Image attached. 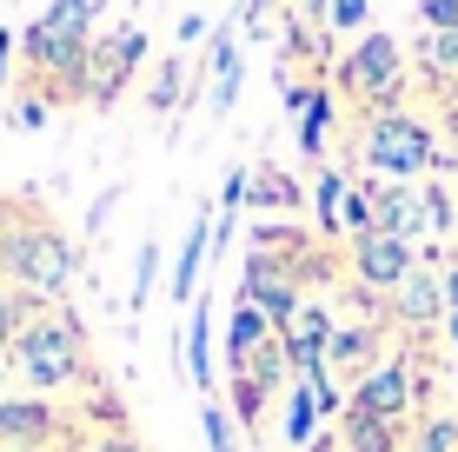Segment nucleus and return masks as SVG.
<instances>
[{
	"label": "nucleus",
	"mask_w": 458,
	"mask_h": 452,
	"mask_svg": "<svg viewBox=\"0 0 458 452\" xmlns=\"http://www.w3.org/2000/svg\"><path fill=\"white\" fill-rule=\"evenodd\" d=\"M93 21H100V0H54L21 34L27 60L40 73H54V87L67 100H93Z\"/></svg>",
	"instance_id": "obj_1"
},
{
	"label": "nucleus",
	"mask_w": 458,
	"mask_h": 452,
	"mask_svg": "<svg viewBox=\"0 0 458 452\" xmlns=\"http://www.w3.org/2000/svg\"><path fill=\"white\" fill-rule=\"evenodd\" d=\"M0 273H7L21 293L60 300L67 279L81 273V253H73L67 233H54L47 220H21V226H7V240H0Z\"/></svg>",
	"instance_id": "obj_2"
},
{
	"label": "nucleus",
	"mask_w": 458,
	"mask_h": 452,
	"mask_svg": "<svg viewBox=\"0 0 458 452\" xmlns=\"http://www.w3.org/2000/svg\"><path fill=\"white\" fill-rule=\"evenodd\" d=\"M359 160H366L378 180H419L425 166H438V147H432V133H425L412 114L378 107L366 120V133H359Z\"/></svg>",
	"instance_id": "obj_3"
},
{
	"label": "nucleus",
	"mask_w": 458,
	"mask_h": 452,
	"mask_svg": "<svg viewBox=\"0 0 458 452\" xmlns=\"http://www.w3.org/2000/svg\"><path fill=\"white\" fill-rule=\"evenodd\" d=\"M13 366H21V380L34 386V393L73 386L81 380V326L67 313H40L21 339H13Z\"/></svg>",
	"instance_id": "obj_4"
},
{
	"label": "nucleus",
	"mask_w": 458,
	"mask_h": 452,
	"mask_svg": "<svg viewBox=\"0 0 458 452\" xmlns=\"http://www.w3.org/2000/svg\"><path fill=\"white\" fill-rule=\"evenodd\" d=\"M399 73H405V54H399V40L378 34V27H366V34L352 40V54L339 60V87L352 93V100H372V107H392Z\"/></svg>",
	"instance_id": "obj_5"
},
{
	"label": "nucleus",
	"mask_w": 458,
	"mask_h": 452,
	"mask_svg": "<svg viewBox=\"0 0 458 452\" xmlns=\"http://www.w3.org/2000/svg\"><path fill=\"white\" fill-rule=\"evenodd\" d=\"M412 267H419V253L399 233H359L352 240V273H359V286H372V293H392Z\"/></svg>",
	"instance_id": "obj_6"
},
{
	"label": "nucleus",
	"mask_w": 458,
	"mask_h": 452,
	"mask_svg": "<svg viewBox=\"0 0 458 452\" xmlns=\"http://www.w3.org/2000/svg\"><path fill=\"white\" fill-rule=\"evenodd\" d=\"M345 406H359V413H372V419H405V406H412V366L386 360V366L359 372V386H352Z\"/></svg>",
	"instance_id": "obj_7"
},
{
	"label": "nucleus",
	"mask_w": 458,
	"mask_h": 452,
	"mask_svg": "<svg viewBox=\"0 0 458 452\" xmlns=\"http://www.w3.org/2000/svg\"><path fill=\"white\" fill-rule=\"evenodd\" d=\"M279 346H286V366L293 372H319L326 366V346H333V313L306 300L286 326H279Z\"/></svg>",
	"instance_id": "obj_8"
},
{
	"label": "nucleus",
	"mask_w": 458,
	"mask_h": 452,
	"mask_svg": "<svg viewBox=\"0 0 458 452\" xmlns=\"http://www.w3.org/2000/svg\"><path fill=\"white\" fill-rule=\"evenodd\" d=\"M140 54H147V34H140V27H120L114 47L93 54V107H114L120 100V87H126V73L140 67Z\"/></svg>",
	"instance_id": "obj_9"
},
{
	"label": "nucleus",
	"mask_w": 458,
	"mask_h": 452,
	"mask_svg": "<svg viewBox=\"0 0 458 452\" xmlns=\"http://www.w3.org/2000/svg\"><path fill=\"white\" fill-rule=\"evenodd\" d=\"M60 432V413L47 399H7L0 393V446H40Z\"/></svg>",
	"instance_id": "obj_10"
},
{
	"label": "nucleus",
	"mask_w": 458,
	"mask_h": 452,
	"mask_svg": "<svg viewBox=\"0 0 458 452\" xmlns=\"http://www.w3.org/2000/svg\"><path fill=\"white\" fill-rule=\"evenodd\" d=\"M213 213H219V207H213ZM213 213L199 207V220L186 226L180 260H173V300H180V306H193V300H199V267L213 260Z\"/></svg>",
	"instance_id": "obj_11"
},
{
	"label": "nucleus",
	"mask_w": 458,
	"mask_h": 452,
	"mask_svg": "<svg viewBox=\"0 0 458 452\" xmlns=\"http://www.w3.org/2000/svg\"><path fill=\"white\" fill-rule=\"evenodd\" d=\"M419 226H425V200L405 180L372 186V233H399V240H412Z\"/></svg>",
	"instance_id": "obj_12"
},
{
	"label": "nucleus",
	"mask_w": 458,
	"mask_h": 452,
	"mask_svg": "<svg viewBox=\"0 0 458 452\" xmlns=\"http://www.w3.org/2000/svg\"><path fill=\"white\" fill-rule=\"evenodd\" d=\"M392 300H399V320L405 326H432V320H445L452 306H445V279L438 273H425V267H412L392 286Z\"/></svg>",
	"instance_id": "obj_13"
},
{
	"label": "nucleus",
	"mask_w": 458,
	"mask_h": 452,
	"mask_svg": "<svg viewBox=\"0 0 458 452\" xmlns=\"http://www.w3.org/2000/svg\"><path fill=\"white\" fill-rule=\"evenodd\" d=\"M266 339H273V320H266L252 300H240V306H233V320H226V372H246L252 353H259Z\"/></svg>",
	"instance_id": "obj_14"
},
{
	"label": "nucleus",
	"mask_w": 458,
	"mask_h": 452,
	"mask_svg": "<svg viewBox=\"0 0 458 452\" xmlns=\"http://www.w3.org/2000/svg\"><path fill=\"white\" fill-rule=\"evenodd\" d=\"M207 306H213V300H193V306H186V339H180V346H186V380H193L199 393L213 386V333H207L213 313H207Z\"/></svg>",
	"instance_id": "obj_15"
},
{
	"label": "nucleus",
	"mask_w": 458,
	"mask_h": 452,
	"mask_svg": "<svg viewBox=\"0 0 458 452\" xmlns=\"http://www.w3.org/2000/svg\"><path fill=\"white\" fill-rule=\"evenodd\" d=\"M246 207L259 213V220H266V213H293L299 207V180L279 174V166H259V174L246 180Z\"/></svg>",
	"instance_id": "obj_16"
},
{
	"label": "nucleus",
	"mask_w": 458,
	"mask_h": 452,
	"mask_svg": "<svg viewBox=\"0 0 458 452\" xmlns=\"http://www.w3.org/2000/svg\"><path fill=\"white\" fill-rule=\"evenodd\" d=\"M345 452H392L399 446V419H372V413H359V406H345Z\"/></svg>",
	"instance_id": "obj_17"
},
{
	"label": "nucleus",
	"mask_w": 458,
	"mask_h": 452,
	"mask_svg": "<svg viewBox=\"0 0 458 452\" xmlns=\"http://www.w3.org/2000/svg\"><path fill=\"white\" fill-rule=\"evenodd\" d=\"M186 81H193L186 54L160 60V67H153V87H147V107H153V114H180V100H186Z\"/></svg>",
	"instance_id": "obj_18"
},
{
	"label": "nucleus",
	"mask_w": 458,
	"mask_h": 452,
	"mask_svg": "<svg viewBox=\"0 0 458 452\" xmlns=\"http://www.w3.org/2000/svg\"><path fill=\"white\" fill-rule=\"evenodd\" d=\"M293 114H299V153H306V160H319V153H326V127H333V100L312 87Z\"/></svg>",
	"instance_id": "obj_19"
},
{
	"label": "nucleus",
	"mask_w": 458,
	"mask_h": 452,
	"mask_svg": "<svg viewBox=\"0 0 458 452\" xmlns=\"http://www.w3.org/2000/svg\"><path fill=\"white\" fill-rule=\"evenodd\" d=\"M40 293H21V286H13V293H0V353H13V339H21L27 333V326H34L40 320Z\"/></svg>",
	"instance_id": "obj_20"
},
{
	"label": "nucleus",
	"mask_w": 458,
	"mask_h": 452,
	"mask_svg": "<svg viewBox=\"0 0 458 452\" xmlns=\"http://www.w3.org/2000/svg\"><path fill=\"white\" fill-rule=\"evenodd\" d=\"M378 353V333L372 326H333V346H326V366H359L366 372V360Z\"/></svg>",
	"instance_id": "obj_21"
},
{
	"label": "nucleus",
	"mask_w": 458,
	"mask_h": 452,
	"mask_svg": "<svg viewBox=\"0 0 458 452\" xmlns=\"http://www.w3.org/2000/svg\"><path fill=\"white\" fill-rule=\"evenodd\" d=\"M226 393H233V426H246V432H259V413H266V399H273V393H266V386L259 380H252V372H233V380H226Z\"/></svg>",
	"instance_id": "obj_22"
},
{
	"label": "nucleus",
	"mask_w": 458,
	"mask_h": 452,
	"mask_svg": "<svg viewBox=\"0 0 458 452\" xmlns=\"http://www.w3.org/2000/svg\"><path fill=\"white\" fill-rule=\"evenodd\" d=\"M319 419H326V413H319V399H312V380H293V406H286V439H293V446H306Z\"/></svg>",
	"instance_id": "obj_23"
},
{
	"label": "nucleus",
	"mask_w": 458,
	"mask_h": 452,
	"mask_svg": "<svg viewBox=\"0 0 458 452\" xmlns=\"http://www.w3.org/2000/svg\"><path fill=\"white\" fill-rule=\"evenodd\" d=\"M199 426H207V446L213 452H240V426H233V413L219 406L213 393H207V406H199Z\"/></svg>",
	"instance_id": "obj_24"
},
{
	"label": "nucleus",
	"mask_w": 458,
	"mask_h": 452,
	"mask_svg": "<svg viewBox=\"0 0 458 452\" xmlns=\"http://www.w3.org/2000/svg\"><path fill=\"white\" fill-rule=\"evenodd\" d=\"M312 207H319V233H339V207H345V174H333V166H326V174H319V200H312Z\"/></svg>",
	"instance_id": "obj_25"
},
{
	"label": "nucleus",
	"mask_w": 458,
	"mask_h": 452,
	"mask_svg": "<svg viewBox=\"0 0 458 452\" xmlns=\"http://www.w3.org/2000/svg\"><path fill=\"white\" fill-rule=\"evenodd\" d=\"M339 233H372V186H345V207H339Z\"/></svg>",
	"instance_id": "obj_26"
},
{
	"label": "nucleus",
	"mask_w": 458,
	"mask_h": 452,
	"mask_svg": "<svg viewBox=\"0 0 458 452\" xmlns=\"http://www.w3.org/2000/svg\"><path fill=\"white\" fill-rule=\"evenodd\" d=\"M425 67H432L438 81H458V27L452 34H425Z\"/></svg>",
	"instance_id": "obj_27"
},
{
	"label": "nucleus",
	"mask_w": 458,
	"mask_h": 452,
	"mask_svg": "<svg viewBox=\"0 0 458 452\" xmlns=\"http://www.w3.org/2000/svg\"><path fill=\"white\" fill-rule=\"evenodd\" d=\"M153 279H160V240L140 246V267H133V313L153 300Z\"/></svg>",
	"instance_id": "obj_28"
},
{
	"label": "nucleus",
	"mask_w": 458,
	"mask_h": 452,
	"mask_svg": "<svg viewBox=\"0 0 458 452\" xmlns=\"http://www.w3.org/2000/svg\"><path fill=\"white\" fill-rule=\"evenodd\" d=\"M240 87H246V67H240V73H219V81H213V93H207V114H213V120H219V114H233Z\"/></svg>",
	"instance_id": "obj_29"
},
{
	"label": "nucleus",
	"mask_w": 458,
	"mask_h": 452,
	"mask_svg": "<svg viewBox=\"0 0 458 452\" xmlns=\"http://www.w3.org/2000/svg\"><path fill=\"white\" fill-rule=\"evenodd\" d=\"M326 21L339 34H366V0H326Z\"/></svg>",
	"instance_id": "obj_30"
},
{
	"label": "nucleus",
	"mask_w": 458,
	"mask_h": 452,
	"mask_svg": "<svg viewBox=\"0 0 458 452\" xmlns=\"http://www.w3.org/2000/svg\"><path fill=\"white\" fill-rule=\"evenodd\" d=\"M419 21L432 27V34H452L458 27V0H419Z\"/></svg>",
	"instance_id": "obj_31"
},
{
	"label": "nucleus",
	"mask_w": 458,
	"mask_h": 452,
	"mask_svg": "<svg viewBox=\"0 0 458 452\" xmlns=\"http://www.w3.org/2000/svg\"><path fill=\"white\" fill-rule=\"evenodd\" d=\"M246 180H252V166H226V186H219V213H240V207H246Z\"/></svg>",
	"instance_id": "obj_32"
},
{
	"label": "nucleus",
	"mask_w": 458,
	"mask_h": 452,
	"mask_svg": "<svg viewBox=\"0 0 458 452\" xmlns=\"http://www.w3.org/2000/svg\"><path fill=\"white\" fill-rule=\"evenodd\" d=\"M419 452H458V426L452 419H432V426L419 432Z\"/></svg>",
	"instance_id": "obj_33"
},
{
	"label": "nucleus",
	"mask_w": 458,
	"mask_h": 452,
	"mask_svg": "<svg viewBox=\"0 0 458 452\" xmlns=\"http://www.w3.org/2000/svg\"><path fill=\"white\" fill-rule=\"evenodd\" d=\"M120 200H126V186H106V193L87 207V233H106V220H114V207H120Z\"/></svg>",
	"instance_id": "obj_34"
},
{
	"label": "nucleus",
	"mask_w": 458,
	"mask_h": 452,
	"mask_svg": "<svg viewBox=\"0 0 458 452\" xmlns=\"http://www.w3.org/2000/svg\"><path fill=\"white\" fill-rule=\"evenodd\" d=\"M419 200H425V226H452V200L438 193V186H425Z\"/></svg>",
	"instance_id": "obj_35"
},
{
	"label": "nucleus",
	"mask_w": 458,
	"mask_h": 452,
	"mask_svg": "<svg viewBox=\"0 0 458 452\" xmlns=\"http://www.w3.org/2000/svg\"><path fill=\"white\" fill-rule=\"evenodd\" d=\"M13 120H21V133H40L47 127V100H21V107H13Z\"/></svg>",
	"instance_id": "obj_36"
},
{
	"label": "nucleus",
	"mask_w": 458,
	"mask_h": 452,
	"mask_svg": "<svg viewBox=\"0 0 458 452\" xmlns=\"http://www.w3.org/2000/svg\"><path fill=\"white\" fill-rule=\"evenodd\" d=\"M199 34H213V27H207V13H186V21H180V40H186V47H193Z\"/></svg>",
	"instance_id": "obj_37"
},
{
	"label": "nucleus",
	"mask_w": 458,
	"mask_h": 452,
	"mask_svg": "<svg viewBox=\"0 0 458 452\" xmlns=\"http://www.w3.org/2000/svg\"><path fill=\"white\" fill-rule=\"evenodd\" d=\"M7 73H13V34L0 27V87H7Z\"/></svg>",
	"instance_id": "obj_38"
},
{
	"label": "nucleus",
	"mask_w": 458,
	"mask_h": 452,
	"mask_svg": "<svg viewBox=\"0 0 458 452\" xmlns=\"http://www.w3.org/2000/svg\"><path fill=\"white\" fill-rule=\"evenodd\" d=\"M93 452H147V446H133V439H100Z\"/></svg>",
	"instance_id": "obj_39"
},
{
	"label": "nucleus",
	"mask_w": 458,
	"mask_h": 452,
	"mask_svg": "<svg viewBox=\"0 0 458 452\" xmlns=\"http://www.w3.org/2000/svg\"><path fill=\"white\" fill-rule=\"evenodd\" d=\"M438 279H445V306H458V267H452V273H438Z\"/></svg>",
	"instance_id": "obj_40"
},
{
	"label": "nucleus",
	"mask_w": 458,
	"mask_h": 452,
	"mask_svg": "<svg viewBox=\"0 0 458 452\" xmlns=\"http://www.w3.org/2000/svg\"><path fill=\"white\" fill-rule=\"evenodd\" d=\"M445 326H452V339H458V306H452V313H445Z\"/></svg>",
	"instance_id": "obj_41"
},
{
	"label": "nucleus",
	"mask_w": 458,
	"mask_h": 452,
	"mask_svg": "<svg viewBox=\"0 0 458 452\" xmlns=\"http://www.w3.org/2000/svg\"><path fill=\"white\" fill-rule=\"evenodd\" d=\"M445 93H452V107H458V81H445Z\"/></svg>",
	"instance_id": "obj_42"
},
{
	"label": "nucleus",
	"mask_w": 458,
	"mask_h": 452,
	"mask_svg": "<svg viewBox=\"0 0 458 452\" xmlns=\"http://www.w3.org/2000/svg\"><path fill=\"white\" fill-rule=\"evenodd\" d=\"M0 240H7V220H0Z\"/></svg>",
	"instance_id": "obj_43"
}]
</instances>
